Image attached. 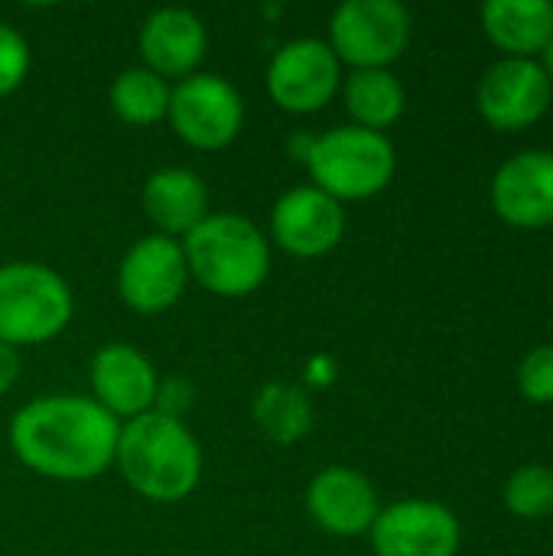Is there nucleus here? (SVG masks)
I'll use <instances>...</instances> for the list:
<instances>
[{"label":"nucleus","mask_w":553,"mask_h":556,"mask_svg":"<svg viewBox=\"0 0 553 556\" xmlns=\"http://www.w3.org/2000/svg\"><path fill=\"white\" fill-rule=\"evenodd\" d=\"M271 231L277 244L293 257H323L345 235L342 202L316 186L290 189L277 199L271 215Z\"/></svg>","instance_id":"nucleus-12"},{"label":"nucleus","mask_w":553,"mask_h":556,"mask_svg":"<svg viewBox=\"0 0 553 556\" xmlns=\"http://www.w3.org/2000/svg\"><path fill=\"white\" fill-rule=\"evenodd\" d=\"M121 424L98 401L55 394L16 410L10 424V446L16 459L59 482L98 479L117 453Z\"/></svg>","instance_id":"nucleus-1"},{"label":"nucleus","mask_w":553,"mask_h":556,"mask_svg":"<svg viewBox=\"0 0 553 556\" xmlns=\"http://www.w3.org/2000/svg\"><path fill=\"white\" fill-rule=\"evenodd\" d=\"M114 463L137 495L160 505L192 495L202 476V453L196 437L183 420L160 410L140 414L121 427Z\"/></svg>","instance_id":"nucleus-2"},{"label":"nucleus","mask_w":553,"mask_h":556,"mask_svg":"<svg viewBox=\"0 0 553 556\" xmlns=\"http://www.w3.org/2000/svg\"><path fill=\"white\" fill-rule=\"evenodd\" d=\"M404 85L388 68H355L345 78V108L355 127L385 130L404 114Z\"/></svg>","instance_id":"nucleus-19"},{"label":"nucleus","mask_w":553,"mask_h":556,"mask_svg":"<svg viewBox=\"0 0 553 556\" xmlns=\"http://www.w3.org/2000/svg\"><path fill=\"white\" fill-rule=\"evenodd\" d=\"M303 163L316 189H323L336 202H355L378 195L391 182L398 160L385 134L352 124L313 137Z\"/></svg>","instance_id":"nucleus-4"},{"label":"nucleus","mask_w":553,"mask_h":556,"mask_svg":"<svg viewBox=\"0 0 553 556\" xmlns=\"http://www.w3.org/2000/svg\"><path fill=\"white\" fill-rule=\"evenodd\" d=\"M479 16L505 59H538L553 36V3L548 0H489Z\"/></svg>","instance_id":"nucleus-18"},{"label":"nucleus","mask_w":553,"mask_h":556,"mask_svg":"<svg viewBox=\"0 0 553 556\" xmlns=\"http://www.w3.org/2000/svg\"><path fill=\"white\" fill-rule=\"evenodd\" d=\"M209 46V33L202 20L183 7H163L147 16L140 26V52L150 65V72L163 75H183L189 78L192 68L202 62Z\"/></svg>","instance_id":"nucleus-16"},{"label":"nucleus","mask_w":553,"mask_h":556,"mask_svg":"<svg viewBox=\"0 0 553 556\" xmlns=\"http://www.w3.org/2000/svg\"><path fill=\"white\" fill-rule=\"evenodd\" d=\"M26 72H29L26 39L13 26L0 23V98L10 94L26 78Z\"/></svg>","instance_id":"nucleus-24"},{"label":"nucleus","mask_w":553,"mask_h":556,"mask_svg":"<svg viewBox=\"0 0 553 556\" xmlns=\"http://www.w3.org/2000/svg\"><path fill=\"white\" fill-rule=\"evenodd\" d=\"M505 508L525 521H541V518L553 515L551 466H521L505 482Z\"/></svg>","instance_id":"nucleus-22"},{"label":"nucleus","mask_w":553,"mask_h":556,"mask_svg":"<svg viewBox=\"0 0 553 556\" xmlns=\"http://www.w3.org/2000/svg\"><path fill=\"white\" fill-rule=\"evenodd\" d=\"M518 388L531 404H553V345H538L521 358Z\"/></svg>","instance_id":"nucleus-23"},{"label":"nucleus","mask_w":553,"mask_h":556,"mask_svg":"<svg viewBox=\"0 0 553 556\" xmlns=\"http://www.w3.org/2000/svg\"><path fill=\"white\" fill-rule=\"evenodd\" d=\"M411 42V13L398 0H345L329 20V49L352 68H388Z\"/></svg>","instance_id":"nucleus-6"},{"label":"nucleus","mask_w":553,"mask_h":556,"mask_svg":"<svg viewBox=\"0 0 553 556\" xmlns=\"http://www.w3.org/2000/svg\"><path fill=\"white\" fill-rule=\"evenodd\" d=\"M20 378V358L10 345L0 342V394H7Z\"/></svg>","instance_id":"nucleus-25"},{"label":"nucleus","mask_w":553,"mask_h":556,"mask_svg":"<svg viewBox=\"0 0 553 556\" xmlns=\"http://www.w3.org/2000/svg\"><path fill=\"white\" fill-rule=\"evenodd\" d=\"M166 114L189 147L222 150L244 124V101L222 75H189L169 91Z\"/></svg>","instance_id":"nucleus-7"},{"label":"nucleus","mask_w":553,"mask_h":556,"mask_svg":"<svg viewBox=\"0 0 553 556\" xmlns=\"http://www.w3.org/2000/svg\"><path fill=\"white\" fill-rule=\"evenodd\" d=\"M91 388L95 401L111 414V417H140L150 414L156 404V371L130 345H104L91 358Z\"/></svg>","instance_id":"nucleus-15"},{"label":"nucleus","mask_w":553,"mask_h":556,"mask_svg":"<svg viewBox=\"0 0 553 556\" xmlns=\"http://www.w3.org/2000/svg\"><path fill=\"white\" fill-rule=\"evenodd\" d=\"M72 319V290L68 283L29 261L0 267V342L42 345L55 339Z\"/></svg>","instance_id":"nucleus-5"},{"label":"nucleus","mask_w":553,"mask_h":556,"mask_svg":"<svg viewBox=\"0 0 553 556\" xmlns=\"http://www.w3.org/2000/svg\"><path fill=\"white\" fill-rule=\"evenodd\" d=\"M189 274L218 296L254 293L271 270V248L261 228L241 215H209L183 244Z\"/></svg>","instance_id":"nucleus-3"},{"label":"nucleus","mask_w":553,"mask_h":556,"mask_svg":"<svg viewBox=\"0 0 553 556\" xmlns=\"http://www.w3.org/2000/svg\"><path fill=\"white\" fill-rule=\"evenodd\" d=\"M372 547L378 556H456L460 521L437 502H398L378 511L372 525Z\"/></svg>","instance_id":"nucleus-11"},{"label":"nucleus","mask_w":553,"mask_h":556,"mask_svg":"<svg viewBox=\"0 0 553 556\" xmlns=\"http://www.w3.org/2000/svg\"><path fill=\"white\" fill-rule=\"evenodd\" d=\"M339 59L323 39H293L280 46L267 68L271 98L290 114H310L339 91Z\"/></svg>","instance_id":"nucleus-9"},{"label":"nucleus","mask_w":553,"mask_h":556,"mask_svg":"<svg viewBox=\"0 0 553 556\" xmlns=\"http://www.w3.org/2000/svg\"><path fill=\"white\" fill-rule=\"evenodd\" d=\"M538 62H541V68H544V75L551 78V85H553V36H551V42L544 46V52L538 55Z\"/></svg>","instance_id":"nucleus-26"},{"label":"nucleus","mask_w":553,"mask_h":556,"mask_svg":"<svg viewBox=\"0 0 553 556\" xmlns=\"http://www.w3.org/2000/svg\"><path fill=\"white\" fill-rule=\"evenodd\" d=\"M143 208L150 215V222L169 235H189L192 228H199L212 212H209V189L202 182V176H196L192 169H160L147 179L143 186Z\"/></svg>","instance_id":"nucleus-17"},{"label":"nucleus","mask_w":553,"mask_h":556,"mask_svg":"<svg viewBox=\"0 0 553 556\" xmlns=\"http://www.w3.org/2000/svg\"><path fill=\"white\" fill-rule=\"evenodd\" d=\"M186 280H189V267H186L183 244L166 235H150L124 254L117 290L130 309L153 316L176 306V300L186 290Z\"/></svg>","instance_id":"nucleus-10"},{"label":"nucleus","mask_w":553,"mask_h":556,"mask_svg":"<svg viewBox=\"0 0 553 556\" xmlns=\"http://www.w3.org/2000/svg\"><path fill=\"white\" fill-rule=\"evenodd\" d=\"M254 424L267 440L280 446H293L313 427V404L300 384H287V381L264 384L254 397Z\"/></svg>","instance_id":"nucleus-20"},{"label":"nucleus","mask_w":553,"mask_h":556,"mask_svg":"<svg viewBox=\"0 0 553 556\" xmlns=\"http://www.w3.org/2000/svg\"><path fill=\"white\" fill-rule=\"evenodd\" d=\"M111 108L124 124L147 127L166 117L169 111V88L150 68H127L111 85Z\"/></svg>","instance_id":"nucleus-21"},{"label":"nucleus","mask_w":553,"mask_h":556,"mask_svg":"<svg viewBox=\"0 0 553 556\" xmlns=\"http://www.w3.org/2000/svg\"><path fill=\"white\" fill-rule=\"evenodd\" d=\"M553 85L538 59H499L476 88V108L495 130H525L551 108Z\"/></svg>","instance_id":"nucleus-8"},{"label":"nucleus","mask_w":553,"mask_h":556,"mask_svg":"<svg viewBox=\"0 0 553 556\" xmlns=\"http://www.w3.org/2000/svg\"><path fill=\"white\" fill-rule=\"evenodd\" d=\"M492 208L512 228L553 225V153L521 150L492 179Z\"/></svg>","instance_id":"nucleus-13"},{"label":"nucleus","mask_w":553,"mask_h":556,"mask_svg":"<svg viewBox=\"0 0 553 556\" xmlns=\"http://www.w3.org/2000/svg\"><path fill=\"white\" fill-rule=\"evenodd\" d=\"M306 508L323 531L339 538H355L372 531L378 518V495L362 472L345 466H329L310 482Z\"/></svg>","instance_id":"nucleus-14"}]
</instances>
